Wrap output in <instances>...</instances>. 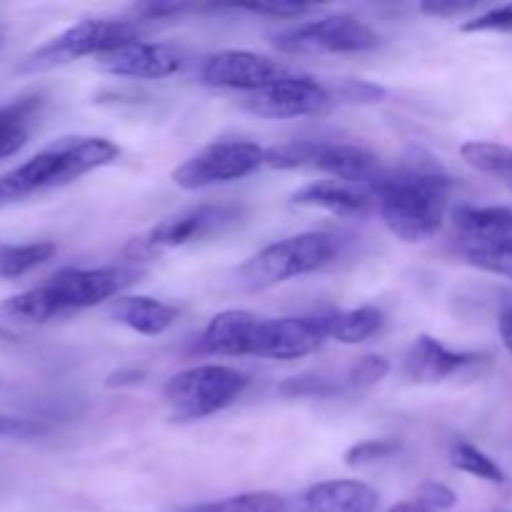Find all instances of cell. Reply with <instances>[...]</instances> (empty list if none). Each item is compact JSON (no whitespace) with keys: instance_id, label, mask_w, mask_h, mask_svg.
Here are the masks:
<instances>
[{"instance_id":"cell-1","label":"cell","mask_w":512,"mask_h":512,"mask_svg":"<svg viewBox=\"0 0 512 512\" xmlns=\"http://www.w3.org/2000/svg\"><path fill=\"white\" fill-rule=\"evenodd\" d=\"M373 193L385 228L403 243H423L443 225L450 175L433 155L413 150L398 170L380 173Z\"/></svg>"},{"instance_id":"cell-2","label":"cell","mask_w":512,"mask_h":512,"mask_svg":"<svg viewBox=\"0 0 512 512\" xmlns=\"http://www.w3.org/2000/svg\"><path fill=\"white\" fill-rule=\"evenodd\" d=\"M138 278L140 268L135 265L63 268L50 275L45 283L5 298L0 303V315L15 323H48L118 298Z\"/></svg>"},{"instance_id":"cell-3","label":"cell","mask_w":512,"mask_h":512,"mask_svg":"<svg viewBox=\"0 0 512 512\" xmlns=\"http://www.w3.org/2000/svg\"><path fill=\"white\" fill-rule=\"evenodd\" d=\"M118 158V145L98 135H68L55 140L33 158L0 175V208L75 183Z\"/></svg>"},{"instance_id":"cell-4","label":"cell","mask_w":512,"mask_h":512,"mask_svg":"<svg viewBox=\"0 0 512 512\" xmlns=\"http://www.w3.org/2000/svg\"><path fill=\"white\" fill-rule=\"evenodd\" d=\"M340 243L330 233H300L268 245L238 268V285L245 290H265L285 280L303 278L333 263Z\"/></svg>"},{"instance_id":"cell-5","label":"cell","mask_w":512,"mask_h":512,"mask_svg":"<svg viewBox=\"0 0 512 512\" xmlns=\"http://www.w3.org/2000/svg\"><path fill=\"white\" fill-rule=\"evenodd\" d=\"M248 383V375L230 365H195L165 383L163 398L175 423H195L230 408Z\"/></svg>"},{"instance_id":"cell-6","label":"cell","mask_w":512,"mask_h":512,"mask_svg":"<svg viewBox=\"0 0 512 512\" xmlns=\"http://www.w3.org/2000/svg\"><path fill=\"white\" fill-rule=\"evenodd\" d=\"M140 40V28L130 20H110V18H85L80 23L70 25L63 33L45 40L40 48H35L23 60L20 70L23 73H38V70L58 68V65L73 63L78 58H103L123 45Z\"/></svg>"},{"instance_id":"cell-7","label":"cell","mask_w":512,"mask_h":512,"mask_svg":"<svg viewBox=\"0 0 512 512\" xmlns=\"http://www.w3.org/2000/svg\"><path fill=\"white\" fill-rule=\"evenodd\" d=\"M265 165L273 170H318L333 180L373 185L380 165L370 150L360 145L325 143V140H293L265 150Z\"/></svg>"},{"instance_id":"cell-8","label":"cell","mask_w":512,"mask_h":512,"mask_svg":"<svg viewBox=\"0 0 512 512\" xmlns=\"http://www.w3.org/2000/svg\"><path fill=\"white\" fill-rule=\"evenodd\" d=\"M275 48L288 55H355L380 48L383 38L353 15H325L288 25L270 35Z\"/></svg>"},{"instance_id":"cell-9","label":"cell","mask_w":512,"mask_h":512,"mask_svg":"<svg viewBox=\"0 0 512 512\" xmlns=\"http://www.w3.org/2000/svg\"><path fill=\"white\" fill-rule=\"evenodd\" d=\"M265 165V148L253 140H218L190 155L173 170V183L183 190H205L248 178Z\"/></svg>"},{"instance_id":"cell-10","label":"cell","mask_w":512,"mask_h":512,"mask_svg":"<svg viewBox=\"0 0 512 512\" xmlns=\"http://www.w3.org/2000/svg\"><path fill=\"white\" fill-rule=\"evenodd\" d=\"M243 210L235 205H198V208L183 210V213L173 215V218L163 220L148 233L135 238L128 245V253L133 260L153 258L155 253L163 250L183 248V245L198 243V240L215 238L230 230L233 225L240 223Z\"/></svg>"},{"instance_id":"cell-11","label":"cell","mask_w":512,"mask_h":512,"mask_svg":"<svg viewBox=\"0 0 512 512\" xmlns=\"http://www.w3.org/2000/svg\"><path fill=\"white\" fill-rule=\"evenodd\" d=\"M330 100H333V95L323 83H318L310 75L290 73L275 83L265 85V88L245 93L240 105L258 118L288 120L323 113Z\"/></svg>"},{"instance_id":"cell-12","label":"cell","mask_w":512,"mask_h":512,"mask_svg":"<svg viewBox=\"0 0 512 512\" xmlns=\"http://www.w3.org/2000/svg\"><path fill=\"white\" fill-rule=\"evenodd\" d=\"M323 315H290V318H263L253 335V358L298 360L313 355L325 343Z\"/></svg>"},{"instance_id":"cell-13","label":"cell","mask_w":512,"mask_h":512,"mask_svg":"<svg viewBox=\"0 0 512 512\" xmlns=\"http://www.w3.org/2000/svg\"><path fill=\"white\" fill-rule=\"evenodd\" d=\"M285 75H290L288 65L278 63L268 55L253 53V50H220L200 65V83L203 85L245 90V93L265 88Z\"/></svg>"},{"instance_id":"cell-14","label":"cell","mask_w":512,"mask_h":512,"mask_svg":"<svg viewBox=\"0 0 512 512\" xmlns=\"http://www.w3.org/2000/svg\"><path fill=\"white\" fill-rule=\"evenodd\" d=\"M98 68L115 78L160 80L183 68V55L173 45L135 40V43L123 45V48L98 58Z\"/></svg>"},{"instance_id":"cell-15","label":"cell","mask_w":512,"mask_h":512,"mask_svg":"<svg viewBox=\"0 0 512 512\" xmlns=\"http://www.w3.org/2000/svg\"><path fill=\"white\" fill-rule=\"evenodd\" d=\"M290 200L303 208H320L343 218L368 215L375 208L373 185L345 183V180H315L295 190Z\"/></svg>"},{"instance_id":"cell-16","label":"cell","mask_w":512,"mask_h":512,"mask_svg":"<svg viewBox=\"0 0 512 512\" xmlns=\"http://www.w3.org/2000/svg\"><path fill=\"white\" fill-rule=\"evenodd\" d=\"M475 360H478L475 353H458V350H450L448 345L430 338V335H418L410 345L408 355H405V375L413 383H443L450 375L473 365Z\"/></svg>"},{"instance_id":"cell-17","label":"cell","mask_w":512,"mask_h":512,"mask_svg":"<svg viewBox=\"0 0 512 512\" xmlns=\"http://www.w3.org/2000/svg\"><path fill=\"white\" fill-rule=\"evenodd\" d=\"M260 315L250 310H223L215 315L200 338V353L218 358H243L250 355L253 335Z\"/></svg>"},{"instance_id":"cell-18","label":"cell","mask_w":512,"mask_h":512,"mask_svg":"<svg viewBox=\"0 0 512 512\" xmlns=\"http://www.w3.org/2000/svg\"><path fill=\"white\" fill-rule=\"evenodd\" d=\"M380 495L360 480H325L300 495L298 512H375Z\"/></svg>"},{"instance_id":"cell-19","label":"cell","mask_w":512,"mask_h":512,"mask_svg":"<svg viewBox=\"0 0 512 512\" xmlns=\"http://www.w3.org/2000/svg\"><path fill=\"white\" fill-rule=\"evenodd\" d=\"M110 315L140 335H163L178 323V308L150 295H125L110 305Z\"/></svg>"},{"instance_id":"cell-20","label":"cell","mask_w":512,"mask_h":512,"mask_svg":"<svg viewBox=\"0 0 512 512\" xmlns=\"http://www.w3.org/2000/svg\"><path fill=\"white\" fill-rule=\"evenodd\" d=\"M43 105V93H25L0 105V160L13 158L18 150L25 148Z\"/></svg>"},{"instance_id":"cell-21","label":"cell","mask_w":512,"mask_h":512,"mask_svg":"<svg viewBox=\"0 0 512 512\" xmlns=\"http://www.w3.org/2000/svg\"><path fill=\"white\" fill-rule=\"evenodd\" d=\"M460 240H500L512 235V208L505 205H460L453 213Z\"/></svg>"},{"instance_id":"cell-22","label":"cell","mask_w":512,"mask_h":512,"mask_svg":"<svg viewBox=\"0 0 512 512\" xmlns=\"http://www.w3.org/2000/svg\"><path fill=\"white\" fill-rule=\"evenodd\" d=\"M323 323L328 338L343 345H360L383 330L385 315L375 305H363V308L335 310V313L323 315Z\"/></svg>"},{"instance_id":"cell-23","label":"cell","mask_w":512,"mask_h":512,"mask_svg":"<svg viewBox=\"0 0 512 512\" xmlns=\"http://www.w3.org/2000/svg\"><path fill=\"white\" fill-rule=\"evenodd\" d=\"M55 243H0V280H15L33 273L55 255Z\"/></svg>"},{"instance_id":"cell-24","label":"cell","mask_w":512,"mask_h":512,"mask_svg":"<svg viewBox=\"0 0 512 512\" xmlns=\"http://www.w3.org/2000/svg\"><path fill=\"white\" fill-rule=\"evenodd\" d=\"M465 163L478 173L498 178L500 183L512 190V148L503 143H490V140H470L460 148Z\"/></svg>"},{"instance_id":"cell-25","label":"cell","mask_w":512,"mask_h":512,"mask_svg":"<svg viewBox=\"0 0 512 512\" xmlns=\"http://www.w3.org/2000/svg\"><path fill=\"white\" fill-rule=\"evenodd\" d=\"M460 253L475 268L512 280V235L500 240H460Z\"/></svg>"},{"instance_id":"cell-26","label":"cell","mask_w":512,"mask_h":512,"mask_svg":"<svg viewBox=\"0 0 512 512\" xmlns=\"http://www.w3.org/2000/svg\"><path fill=\"white\" fill-rule=\"evenodd\" d=\"M185 512H288V500L270 490H258V493H243L215 500V503L195 505Z\"/></svg>"},{"instance_id":"cell-27","label":"cell","mask_w":512,"mask_h":512,"mask_svg":"<svg viewBox=\"0 0 512 512\" xmlns=\"http://www.w3.org/2000/svg\"><path fill=\"white\" fill-rule=\"evenodd\" d=\"M450 465H453L455 470H460V473H468L473 475V478L485 480V483H505L503 468H500L488 453H483V450L475 448V445L465 443V440H460V443H455L453 448H450Z\"/></svg>"},{"instance_id":"cell-28","label":"cell","mask_w":512,"mask_h":512,"mask_svg":"<svg viewBox=\"0 0 512 512\" xmlns=\"http://www.w3.org/2000/svg\"><path fill=\"white\" fill-rule=\"evenodd\" d=\"M390 373V363L383 355H363L353 363V368L348 370V385L350 388H373L380 380H385V375Z\"/></svg>"},{"instance_id":"cell-29","label":"cell","mask_w":512,"mask_h":512,"mask_svg":"<svg viewBox=\"0 0 512 512\" xmlns=\"http://www.w3.org/2000/svg\"><path fill=\"white\" fill-rule=\"evenodd\" d=\"M210 8H233V10H245V13H258V15H270V18L290 20V18H300L303 13H308L310 5L288 3V0H258V3L210 5Z\"/></svg>"},{"instance_id":"cell-30","label":"cell","mask_w":512,"mask_h":512,"mask_svg":"<svg viewBox=\"0 0 512 512\" xmlns=\"http://www.w3.org/2000/svg\"><path fill=\"white\" fill-rule=\"evenodd\" d=\"M400 450L398 440H363L355 443L353 448L345 450V463L348 465H365L375 460H385Z\"/></svg>"},{"instance_id":"cell-31","label":"cell","mask_w":512,"mask_h":512,"mask_svg":"<svg viewBox=\"0 0 512 512\" xmlns=\"http://www.w3.org/2000/svg\"><path fill=\"white\" fill-rule=\"evenodd\" d=\"M463 33H512V3L468 20L463 25Z\"/></svg>"},{"instance_id":"cell-32","label":"cell","mask_w":512,"mask_h":512,"mask_svg":"<svg viewBox=\"0 0 512 512\" xmlns=\"http://www.w3.org/2000/svg\"><path fill=\"white\" fill-rule=\"evenodd\" d=\"M338 385L330 380L320 378V375H300V378H290L280 385V393L288 398H308V395H333Z\"/></svg>"},{"instance_id":"cell-33","label":"cell","mask_w":512,"mask_h":512,"mask_svg":"<svg viewBox=\"0 0 512 512\" xmlns=\"http://www.w3.org/2000/svg\"><path fill=\"white\" fill-rule=\"evenodd\" d=\"M415 503H420L423 508H428L430 512H433V510H450V508H455V505H458V495H455L453 490L448 488V485L430 480V483H423L418 488V500H415Z\"/></svg>"},{"instance_id":"cell-34","label":"cell","mask_w":512,"mask_h":512,"mask_svg":"<svg viewBox=\"0 0 512 512\" xmlns=\"http://www.w3.org/2000/svg\"><path fill=\"white\" fill-rule=\"evenodd\" d=\"M43 433H48V425L43 420L0 413V438H38Z\"/></svg>"},{"instance_id":"cell-35","label":"cell","mask_w":512,"mask_h":512,"mask_svg":"<svg viewBox=\"0 0 512 512\" xmlns=\"http://www.w3.org/2000/svg\"><path fill=\"white\" fill-rule=\"evenodd\" d=\"M478 8V0H423L420 13L428 18H458Z\"/></svg>"},{"instance_id":"cell-36","label":"cell","mask_w":512,"mask_h":512,"mask_svg":"<svg viewBox=\"0 0 512 512\" xmlns=\"http://www.w3.org/2000/svg\"><path fill=\"white\" fill-rule=\"evenodd\" d=\"M343 98L353 100V103H375V100L385 98V88L365 80H348L343 85Z\"/></svg>"},{"instance_id":"cell-37","label":"cell","mask_w":512,"mask_h":512,"mask_svg":"<svg viewBox=\"0 0 512 512\" xmlns=\"http://www.w3.org/2000/svg\"><path fill=\"white\" fill-rule=\"evenodd\" d=\"M198 5H188V3H148V5H140L138 13L148 15L150 20L155 18H168V15H180L185 10H195Z\"/></svg>"},{"instance_id":"cell-38","label":"cell","mask_w":512,"mask_h":512,"mask_svg":"<svg viewBox=\"0 0 512 512\" xmlns=\"http://www.w3.org/2000/svg\"><path fill=\"white\" fill-rule=\"evenodd\" d=\"M498 333H500V340H503L505 350H508L510 358H512V295H508V298L500 303Z\"/></svg>"},{"instance_id":"cell-39","label":"cell","mask_w":512,"mask_h":512,"mask_svg":"<svg viewBox=\"0 0 512 512\" xmlns=\"http://www.w3.org/2000/svg\"><path fill=\"white\" fill-rule=\"evenodd\" d=\"M388 512H430V510L423 508L420 503H398V505H393Z\"/></svg>"},{"instance_id":"cell-40","label":"cell","mask_w":512,"mask_h":512,"mask_svg":"<svg viewBox=\"0 0 512 512\" xmlns=\"http://www.w3.org/2000/svg\"><path fill=\"white\" fill-rule=\"evenodd\" d=\"M498 512H512V510H498Z\"/></svg>"}]
</instances>
